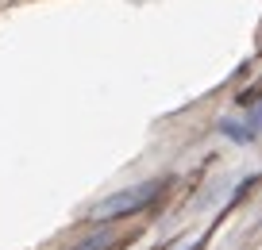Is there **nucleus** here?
I'll use <instances>...</instances> for the list:
<instances>
[{"instance_id":"f257e3e1","label":"nucleus","mask_w":262,"mask_h":250,"mask_svg":"<svg viewBox=\"0 0 262 250\" xmlns=\"http://www.w3.org/2000/svg\"><path fill=\"white\" fill-rule=\"evenodd\" d=\"M158 193H162V181H143V185L120 189V193H112V196L93 204V219H120V216H127V212H139L143 204H150Z\"/></svg>"},{"instance_id":"f03ea898","label":"nucleus","mask_w":262,"mask_h":250,"mask_svg":"<svg viewBox=\"0 0 262 250\" xmlns=\"http://www.w3.org/2000/svg\"><path fill=\"white\" fill-rule=\"evenodd\" d=\"M220 135H228L231 143H251V135H247V127H239L235 120H220Z\"/></svg>"},{"instance_id":"7ed1b4c3","label":"nucleus","mask_w":262,"mask_h":250,"mask_svg":"<svg viewBox=\"0 0 262 250\" xmlns=\"http://www.w3.org/2000/svg\"><path fill=\"white\" fill-rule=\"evenodd\" d=\"M108 242H112V235H108V231H97V235H89L85 242H77L74 250H104Z\"/></svg>"},{"instance_id":"20e7f679","label":"nucleus","mask_w":262,"mask_h":250,"mask_svg":"<svg viewBox=\"0 0 262 250\" xmlns=\"http://www.w3.org/2000/svg\"><path fill=\"white\" fill-rule=\"evenodd\" d=\"M247 135H251V139L262 135V108H254V112L247 116Z\"/></svg>"}]
</instances>
